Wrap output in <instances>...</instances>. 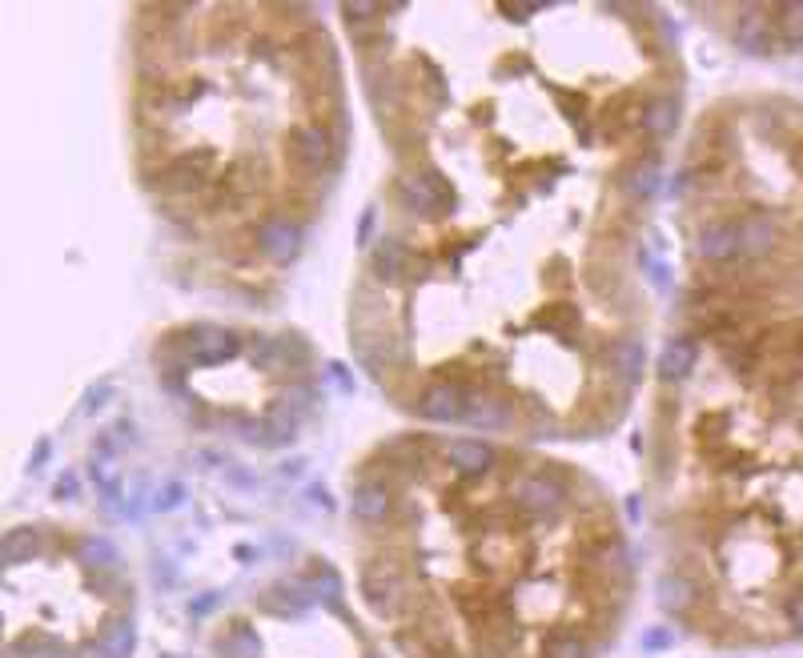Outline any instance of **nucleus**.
I'll use <instances>...</instances> for the list:
<instances>
[{
	"label": "nucleus",
	"mask_w": 803,
	"mask_h": 658,
	"mask_svg": "<svg viewBox=\"0 0 803 658\" xmlns=\"http://www.w3.org/2000/svg\"><path fill=\"white\" fill-rule=\"evenodd\" d=\"M366 606L410 658H595L627 542L583 470L470 434L378 450L354 482Z\"/></svg>",
	"instance_id": "f257e3e1"
},
{
	"label": "nucleus",
	"mask_w": 803,
	"mask_h": 658,
	"mask_svg": "<svg viewBox=\"0 0 803 658\" xmlns=\"http://www.w3.org/2000/svg\"><path fill=\"white\" fill-rule=\"evenodd\" d=\"M137 81V145L157 201L217 241L290 237L342 153L326 37L290 9H161Z\"/></svg>",
	"instance_id": "f03ea898"
}]
</instances>
